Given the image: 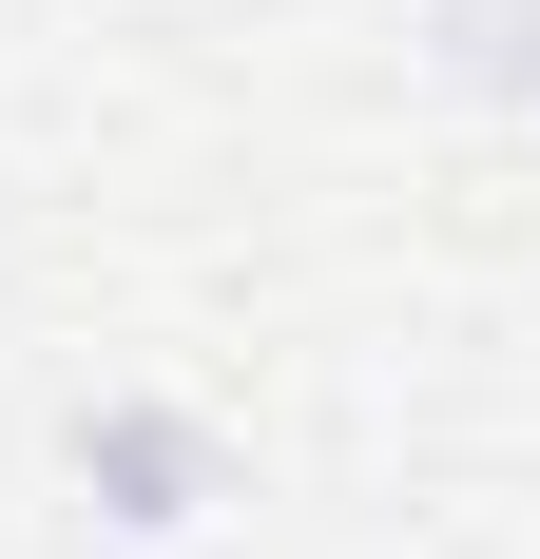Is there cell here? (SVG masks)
<instances>
[{"label": "cell", "instance_id": "6da1fadb", "mask_svg": "<svg viewBox=\"0 0 540 559\" xmlns=\"http://www.w3.org/2000/svg\"><path fill=\"white\" fill-rule=\"evenodd\" d=\"M58 444H78V502H97V521H136V540H174V521H213V502H232L213 425H193V405H155V386H97Z\"/></svg>", "mask_w": 540, "mask_h": 559}, {"label": "cell", "instance_id": "7a4b0ae2", "mask_svg": "<svg viewBox=\"0 0 540 559\" xmlns=\"http://www.w3.org/2000/svg\"><path fill=\"white\" fill-rule=\"evenodd\" d=\"M425 58L463 97H540V0H425Z\"/></svg>", "mask_w": 540, "mask_h": 559}]
</instances>
